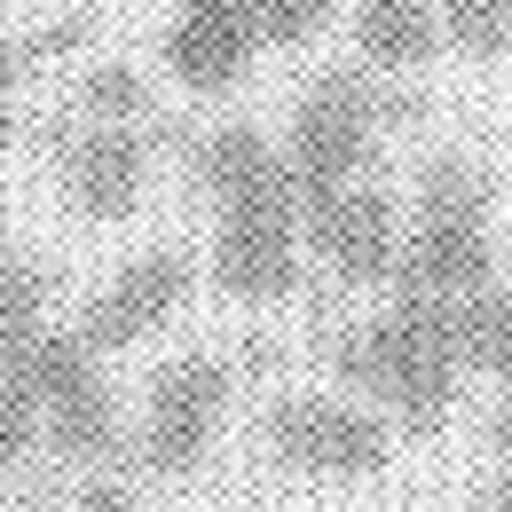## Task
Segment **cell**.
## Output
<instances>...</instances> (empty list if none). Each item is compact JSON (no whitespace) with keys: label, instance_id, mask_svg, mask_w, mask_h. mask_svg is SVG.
I'll list each match as a JSON object with an SVG mask.
<instances>
[{"label":"cell","instance_id":"1","mask_svg":"<svg viewBox=\"0 0 512 512\" xmlns=\"http://www.w3.org/2000/svg\"><path fill=\"white\" fill-rule=\"evenodd\" d=\"M331 371L363 394H386L418 434H434L457 402V300L402 292L379 323H363L331 347Z\"/></svg>","mask_w":512,"mask_h":512},{"label":"cell","instance_id":"2","mask_svg":"<svg viewBox=\"0 0 512 512\" xmlns=\"http://www.w3.org/2000/svg\"><path fill=\"white\" fill-rule=\"evenodd\" d=\"M426 229H418V245L410 260H394V276H402V292H442V300H465V292H481L489 284V229H481V213H489V182L473 174V158H434L426 166Z\"/></svg>","mask_w":512,"mask_h":512},{"label":"cell","instance_id":"3","mask_svg":"<svg viewBox=\"0 0 512 512\" xmlns=\"http://www.w3.org/2000/svg\"><path fill=\"white\" fill-rule=\"evenodd\" d=\"M371 134H379V95L347 71H323L292 119V197L316 205L339 182H355V166L371 158Z\"/></svg>","mask_w":512,"mask_h":512},{"label":"cell","instance_id":"4","mask_svg":"<svg viewBox=\"0 0 512 512\" xmlns=\"http://www.w3.org/2000/svg\"><path fill=\"white\" fill-rule=\"evenodd\" d=\"M268 449L284 465H300V473H323V481H363V473L386 465L394 434L371 410H347V402H276Z\"/></svg>","mask_w":512,"mask_h":512},{"label":"cell","instance_id":"5","mask_svg":"<svg viewBox=\"0 0 512 512\" xmlns=\"http://www.w3.org/2000/svg\"><path fill=\"white\" fill-rule=\"evenodd\" d=\"M221 402H229V371L213 355L174 363L150 386V465L158 473H190L205 457V442H213V426H221Z\"/></svg>","mask_w":512,"mask_h":512},{"label":"cell","instance_id":"6","mask_svg":"<svg viewBox=\"0 0 512 512\" xmlns=\"http://www.w3.org/2000/svg\"><path fill=\"white\" fill-rule=\"evenodd\" d=\"M182 292H190V260L182 253H142L134 268H119L103 284V300L87 308L79 339L87 347H134V339H150L158 323L182 308Z\"/></svg>","mask_w":512,"mask_h":512},{"label":"cell","instance_id":"7","mask_svg":"<svg viewBox=\"0 0 512 512\" xmlns=\"http://www.w3.org/2000/svg\"><path fill=\"white\" fill-rule=\"evenodd\" d=\"M197 182L221 197L229 213H292V166L276 158V142L260 127H221L197 134Z\"/></svg>","mask_w":512,"mask_h":512},{"label":"cell","instance_id":"8","mask_svg":"<svg viewBox=\"0 0 512 512\" xmlns=\"http://www.w3.org/2000/svg\"><path fill=\"white\" fill-rule=\"evenodd\" d=\"M253 16H245V0H190L182 8V24L166 32V64L182 87L197 95H221V87H237L245 64H253Z\"/></svg>","mask_w":512,"mask_h":512},{"label":"cell","instance_id":"9","mask_svg":"<svg viewBox=\"0 0 512 512\" xmlns=\"http://www.w3.org/2000/svg\"><path fill=\"white\" fill-rule=\"evenodd\" d=\"M308 237H316V253L331 260L339 276L371 284V276H386V268H394V197L339 182L331 197H316V205H308Z\"/></svg>","mask_w":512,"mask_h":512},{"label":"cell","instance_id":"10","mask_svg":"<svg viewBox=\"0 0 512 512\" xmlns=\"http://www.w3.org/2000/svg\"><path fill=\"white\" fill-rule=\"evenodd\" d=\"M213 276L237 300H276L300 284V245H292V213H229L221 245H213Z\"/></svg>","mask_w":512,"mask_h":512},{"label":"cell","instance_id":"11","mask_svg":"<svg viewBox=\"0 0 512 512\" xmlns=\"http://www.w3.org/2000/svg\"><path fill=\"white\" fill-rule=\"evenodd\" d=\"M142 174H150V142H142V134H127V127H95L87 142H71V158H64L71 205H79V213H95V221L134 213Z\"/></svg>","mask_w":512,"mask_h":512},{"label":"cell","instance_id":"12","mask_svg":"<svg viewBox=\"0 0 512 512\" xmlns=\"http://www.w3.org/2000/svg\"><path fill=\"white\" fill-rule=\"evenodd\" d=\"M355 40H363L371 64L410 71V64H426V56L442 48V16H434V0H363Z\"/></svg>","mask_w":512,"mask_h":512},{"label":"cell","instance_id":"13","mask_svg":"<svg viewBox=\"0 0 512 512\" xmlns=\"http://www.w3.org/2000/svg\"><path fill=\"white\" fill-rule=\"evenodd\" d=\"M0 355H8V371L0 379H16L32 402H48V394H64L71 379H87V339L79 331H16V339H0Z\"/></svg>","mask_w":512,"mask_h":512},{"label":"cell","instance_id":"14","mask_svg":"<svg viewBox=\"0 0 512 512\" xmlns=\"http://www.w3.org/2000/svg\"><path fill=\"white\" fill-rule=\"evenodd\" d=\"M48 426H56V442L71 457H103V449L119 442V418H111V394L103 379L87 371V379H71L64 394H48Z\"/></svg>","mask_w":512,"mask_h":512},{"label":"cell","instance_id":"15","mask_svg":"<svg viewBox=\"0 0 512 512\" xmlns=\"http://www.w3.org/2000/svg\"><path fill=\"white\" fill-rule=\"evenodd\" d=\"M457 363L512 379V300H489V292L457 300Z\"/></svg>","mask_w":512,"mask_h":512},{"label":"cell","instance_id":"16","mask_svg":"<svg viewBox=\"0 0 512 512\" xmlns=\"http://www.w3.org/2000/svg\"><path fill=\"white\" fill-rule=\"evenodd\" d=\"M505 8L512 0H442V40H457L465 56H505Z\"/></svg>","mask_w":512,"mask_h":512},{"label":"cell","instance_id":"17","mask_svg":"<svg viewBox=\"0 0 512 512\" xmlns=\"http://www.w3.org/2000/svg\"><path fill=\"white\" fill-rule=\"evenodd\" d=\"M40 300H48L40 268H32L24 253H8V245H0V339L32 331V323H40Z\"/></svg>","mask_w":512,"mask_h":512},{"label":"cell","instance_id":"18","mask_svg":"<svg viewBox=\"0 0 512 512\" xmlns=\"http://www.w3.org/2000/svg\"><path fill=\"white\" fill-rule=\"evenodd\" d=\"M245 16H253L260 40L300 48V40H316L323 24H331V0H245Z\"/></svg>","mask_w":512,"mask_h":512},{"label":"cell","instance_id":"19","mask_svg":"<svg viewBox=\"0 0 512 512\" xmlns=\"http://www.w3.org/2000/svg\"><path fill=\"white\" fill-rule=\"evenodd\" d=\"M79 103H87V119H134V111L150 103V87H142L134 64H103V71H87Z\"/></svg>","mask_w":512,"mask_h":512},{"label":"cell","instance_id":"20","mask_svg":"<svg viewBox=\"0 0 512 512\" xmlns=\"http://www.w3.org/2000/svg\"><path fill=\"white\" fill-rule=\"evenodd\" d=\"M87 32H95V16H56L48 32H32V40H16V56H24V71H32V64H56V56H71V48L87 40Z\"/></svg>","mask_w":512,"mask_h":512},{"label":"cell","instance_id":"21","mask_svg":"<svg viewBox=\"0 0 512 512\" xmlns=\"http://www.w3.org/2000/svg\"><path fill=\"white\" fill-rule=\"evenodd\" d=\"M32 442V394L16 379H0V473L16 465V449Z\"/></svg>","mask_w":512,"mask_h":512},{"label":"cell","instance_id":"22","mask_svg":"<svg viewBox=\"0 0 512 512\" xmlns=\"http://www.w3.org/2000/svg\"><path fill=\"white\" fill-rule=\"evenodd\" d=\"M79 512H134V505H127V489H87Z\"/></svg>","mask_w":512,"mask_h":512},{"label":"cell","instance_id":"23","mask_svg":"<svg viewBox=\"0 0 512 512\" xmlns=\"http://www.w3.org/2000/svg\"><path fill=\"white\" fill-rule=\"evenodd\" d=\"M489 442H497V449H512V402L497 410V426H489Z\"/></svg>","mask_w":512,"mask_h":512},{"label":"cell","instance_id":"24","mask_svg":"<svg viewBox=\"0 0 512 512\" xmlns=\"http://www.w3.org/2000/svg\"><path fill=\"white\" fill-rule=\"evenodd\" d=\"M481 512H512V489H497V497H489V505H481Z\"/></svg>","mask_w":512,"mask_h":512}]
</instances>
